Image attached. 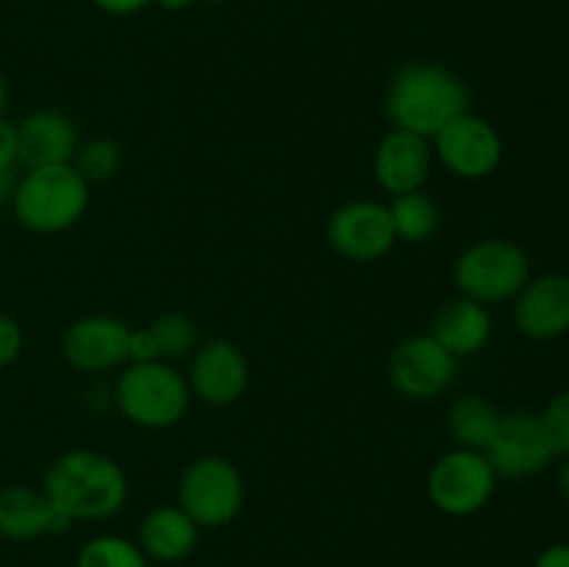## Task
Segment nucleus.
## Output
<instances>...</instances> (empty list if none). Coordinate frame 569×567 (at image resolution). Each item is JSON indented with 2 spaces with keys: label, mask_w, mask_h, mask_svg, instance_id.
Returning <instances> with one entry per match:
<instances>
[{
  "label": "nucleus",
  "mask_w": 569,
  "mask_h": 567,
  "mask_svg": "<svg viewBox=\"0 0 569 567\" xmlns=\"http://www.w3.org/2000/svg\"><path fill=\"white\" fill-rule=\"evenodd\" d=\"M42 493L67 523H103L120 515L131 495L128 472L109 454L70 448L56 456L42 478Z\"/></svg>",
  "instance_id": "nucleus-1"
},
{
  "label": "nucleus",
  "mask_w": 569,
  "mask_h": 567,
  "mask_svg": "<svg viewBox=\"0 0 569 567\" xmlns=\"http://www.w3.org/2000/svg\"><path fill=\"white\" fill-rule=\"evenodd\" d=\"M383 111L392 128L433 139L450 120L470 111V89L439 61H406L389 78Z\"/></svg>",
  "instance_id": "nucleus-2"
},
{
  "label": "nucleus",
  "mask_w": 569,
  "mask_h": 567,
  "mask_svg": "<svg viewBox=\"0 0 569 567\" xmlns=\"http://www.w3.org/2000/svg\"><path fill=\"white\" fill-rule=\"evenodd\" d=\"M89 183L72 165L33 167L22 170L11 195V215L26 231L53 237L76 228L89 211Z\"/></svg>",
  "instance_id": "nucleus-3"
},
{
  "label": "nucleus",
  "mask_w": 569,
  "mask_h": 567,
  "mask_svg": "<svg viewBox=\"0 0 569 567\" xmlns=\"http://www.w3.org/2000/svg\"><path fill=\"white\" fill-rule=\"evenodd\" d=\"M192 400L187 372L178 370L176 361L126 365L114 378V409L144 431L176 428L187 417Z\"/></svg>",
  "instance_id": "nucleus-4"
},
{
  "label": "nucleus",
  "mask_w": 569,
  "mask_h": 567,
  "mask_svg": "<svg viewBox=\"0 0 569 567\" xmlns=\"http://www.w3.org/2000/svg\"><path fill=\"white\" fill-rule=\"evenodd\" d=\"M531 278V259L511 239H478L459 253L453 265L456 295L483 306L511 304Z\"/></svg>",
  "instance_id": "nucleus-5"
},
{
  "label": "nucleus",
  "mask_w": 569,
  "mask_h": 567,
  "mask_svg": "<svg viewBox=\"0 0 569 567\" xmlns=\"http://www.w3.org/2000/svg\"><path fill=\"white\" fill-rule=\"evenodd\" d=\"M176 504L187 511L200 531L226 528L244 509V478L226 456H198L178 476Z\"/></svg>",
  "instance_id": "nucleus-6"
},
{
  "label": "nucleus",
  "mask_w": 569,
  "mask_h": 567,
  "mask_svg": "<svg viewBox=\"0 0 569 567\" xmlns=\"http://www.w3.org/2000/svg\"><path fill=\"white\" fill-rule=\"evenodd\" d=\"M498 489V472L483 450L453 448L439 456L426 476L428 504L448 517L478 515Z\"/></svg>",
  "instance_id": "nucleus-7"
},
{
  "label": "nucleus",
  "mask_w": 569,
  "mask_h": 567,
  "mask_svg": "<svg viewBox=\"0 0 569 567\" xmlns=\"http://www.w3.org/2000/svg\"><path fill=\"white\" fill-rule=\"evenodd\" d=\"M456 370L459 359L428 331L400 339L387 361V378L395 392L417 404L448 392L456 381Z\"/></svg>",
  "instance_id": "nucleus-8"
},
{
  "label": "nucleus",
  "mask_w": 569,
  "mask_h": 567,
  "mask_svg": "<svg viewBox=\"0 0 569 567\" xmlns=\"http://www.w3.org/2000/svg\"><path fill=\"white\" fill-rule=\"evenodd\" d=\"M433 159L461 181L489 178L503 161V137L487 117L465 111L431 139Z\"/></svg>",
  "instance_id": "nucleus-9"
},
{
  "label": "nucleus",
  "mask_w": 569,
  "mask_h": 567,
  "mask_svg": "<svg viewBox=\"0 0 569 567\" xmlns=\"http://www.w3.org/2000/svg\"><path fill=\"white\" fill-rule=\"evenodd\" d=\"M326 239L333 253L356 265L381 261L398 245L387 203L372 198H353L337 206L326 222Z\"/></svg>",
  "instance_id": "nucleus-10"
},
{
  "label": "nucleus",
  "mask_w": 569,
  "mask_h": 567,
  "mask_svg": "<svg viewBox=\"0 0 569 567\" xmlns=\"http://www.w3.org/2000/svg\"><path fill=\"white\" fill-rule=\"evenodd\" d=\"M192 398L211 409H226L242 400L250 387V361L231 339H203L189 356L187 370Z\"/></svg>",
  "instance_id": "nucleus-11"
},
{
  "label": "nucleus",
  "mask_w": 569,
  "mask_h": 567,
  "mask_svg": "<svg viewBox=\"0 0 569 567\" xmlns=\"http://www.w3.org/2000/svg\"><path fill=\"white\" fill-rule=\"evenodd\" d=\"M128 326L114 315H87L70 322L61 337V356L89 378L120 372L128 365Z\"/></svg>",
  "instance_id": "nucleus-12"
},
{
  "label": "nucleus",
  "mask_w": 569,
  "mask_h": 567,
  "mask_svg": "<svg viewBox=\"0 0 569 567\" xmlns=\"http://www.w3.org/2000/svg\"><path fill=\"white\" fill-rule=\"evenodd\" d=\"M483 454H487L498 478L539 476L556 459L539 415H531V411L503 415L498 434Z\"/></svg>",
  "instance_id": "nucleus-13"
},
{
  "label": "nucleus",
  "mask_w": 569,
  "mask_h": 567,
  "mask_svg": "<svg viewBox=\"0 0 569 567\" xmlns=\"http://www.w3.org/2000/svg\"><path fill=\"white\" fill-rule=\"evenodd\" d=\"M433 165L431 139L400 128H389L372 150V178L389 198L426 189Z\"/></svg>",
  "instance_id": "nucleus-14"
},
{
  "label": "nucleus",
  "mask_w": 569,
  "mask_h": 567,
  "mask_svg": "<svg viewBox=\"0 0 569 567\" xmlns=\"http://www.w3.org/2000/svg\"><path fill=\"white\" fill-rule=\"evenodd\" d=\"M511 317L522 337L550 342L569 334V276L545 272L528 278L526 287L511 300Z\"/></svg>",
  "instance_id": "nucleus-15"
},
{
  "label": "nucleus",
  "mask_w": 569,
  "mask_h": 567,
  "mask_svg": "<svg viewBox=\"0 0 569 567\" xmlns=\"http://www.w3.org/2000/svg\"><path fill=\"white\" fill-rule=\"evenodd\" d=\"M78 142L81 137H78L72 117L53 106H39L17 122V148H20L22 170L70 165Z\"/></svg>",
  "instance_id": "nucleus-16"
},
{
  "label": "nucleus",
  "mask_w": 569,
  "mask_h": 567,
  "mask_svg": "<svg viewBox=\"0 0 569 567\" xmlns=\"http://www.w3.org/2000/svg\"><path fill=\"white\" fill-rule=\"evenodd\" d=\"M70 523L56 511L42 487L6 484L0 487V537L9 543H33L64 534Z\"/></svg>",
  "instance_id": "nucleus-17"
},
{
  "label": "nucleus",
  "mask_w": 569,
  "mask_h": 567,
  "mask_svg": "<svg viewBox=\"0 0 569 567\" xmlns=\"http://www.w3.org/2000/svg\"><path fill=\"white\" fill-rule=\"evenodd\" d=\"M492 331L495 322L489 306L465 298V295H453L437 309L428 334L439 345H445L456 359H467L487 348Z\"/></svg>",
  "instance_id": "nucleus-18"
},
{
  "label": "nucleus",
  "mask_w": 569,
  "mask_h": 567,
  "mask_svg": "<svg viewBox=\"0 0 569 567\" xmlns=\"http://www.w3.org/2000/svg\"><path fill=\"white\" fill-rule=\"evenodd\" d=\"M200 528L178 504H159L139 520L137 545L150 561L176 565L198 548Z\"/></svg>",
  "instance_id": "nucleus-19"
},
{
  "label": "nucleus",
  "mask_w": 569,
  "mask_h": 567,
  "mask_svg": "<svg viewBox=\"0 0 569 567\" xmlns=\"http://www.w3.org/2000/svg\"><path fill=\"white\" fill-rule=\"evenodd\" d=\"M448 431L453 437L456 448H470V450H487L489 442L498 434L503 411L495 404H489L481 395H456L448 406Z\"/></svg>",
  "instance_id": "nucleus-20"
},
{
  "label": "nucleus",
  "mask_w": 569,
  "mask_h": 567,
  "mask_svg": "<svg viewBox=\"0 0 569 567\" xmlns=\"http://www.w3.org/2000/svg\"><path fill=\"white\" fill-rule=\"evenodd\" d=\"M387 209L389 220H392L395 239L403 245L428 242L439 231V226H442V209H439V203L426 189L395 195V198H389Z\"/></svg>",
  "instance_id": "nucleus-21"
},
{
  "label": "nucleus",
  "mask_w": 569,
  "mask_h": 567,
  "mask_svg": "<svg viewBox=\"0 0 569 567\" xmlns=\"http://www.w3.org/2000/svg\"><path fill=\"white\" fill-rule=\"evenodd\" d=\"M72 170L94 187V183H106L120 172L122 167V145L114 137H89L78 142L76 153H72Z\"/></svg>",
  "instance_id": "nucleus-22"
},
{
  "label": "nucleus",
  "mask_w": 569,
  "mask_h": 567,
  "mask_svg": "<svg viewBox=\"0 0 569 567\" xmlns=\"http://www.w3.org/2000/svg\"><path fill=\"white\" fill-rule=\"evenodd\" d=\"M76 567H150L137 539L122 534H98L87 539L76 554Z\"/></svg>",
  "instance_id": "nucleus-23"
},
{
  "label": "nucleus",
  "mask_w": 569,
  "mask_h": 567,
  "mask_svg": "<svg viewBox=\"0 0 569 567\" xmlns=\"http://www.w3.org/2000/svg\"><path fill=\"white\" fill-rule=\"evenodd\" d=\"M150 328H153V337L159 342L161 359L164 361L189 359L194 348L203 342L198 322L187 311H164V315H159L150 322Z\"/></svg>",
  "instance_id": "nucleus-24"
},
{
  "label": "nucleus",
  "mask_w": 569,
  "mask_h": 567,
  "mask_svg": "<svg viewBox=\"0 0 569 567\" xmlns=\"http://www.w3.org/2000/svg\"><path fill=\"white\" fill-rule=\"evenodd\" d=\"M539 422H542L545 434H548V442L553 448L556 459L559 456H569V389L565 392L553 395L548 400V406L539 415Z\"/></svg>",
  "instance_id": "nucleus-25"
},
{
  "label": "nucleus",
  "mask_w": 569,
  "mask_h": 567,
  "mask_svg": "<svg viewBox=\"0 0 569 567\" xmlns=\"http://www.w3.org/2000/svg\"><path fill=\"white\" fill-rule=\"evenodd\" d=\"M22 348H26L22 326L11 315H3V311H0V370L14 365L22 356Z\"/></svg>",
  "instance_id": "nucleus-26"
},
{
  "label": "nucleus",
  "mask_w": 569,
  "mask_h": 567,
  "mask_svg": "<svg viewBox=\"0 0 569 567\" xmlns=\"http://www.w3.org/2000/svg\"><path fill=\"white\" fill-rule=\"evenodd\" d=\"M156 359H161V350L153 337V328H131L128 331V365H142V361Z\"/></svg>",
  "instance_id": "nucleus-27"
},
{
  "label": "nucleus",
  "mask_w": 569,
  "mask_h": 567,
  "mask_svg": "<svg viewBox=\"0 0 569 567\" xmlns=\"http://www.w3.org/2000/svg\"><path fill=\"white\" fill-rule=\"evenodd\" d=\"M81 404L92 415H103V411L114 409V384L103 381V376L89 378L87 389L81 392Z\"/></svg>",
  "instance_id": "nucleus-28"
},
{
  "label": "nucleus",
  "mask_w": 569,
  "mask_h": 567,
  "mask_svg": "<svg viewBox=\"0 0 569 567\" xmlns=\"http://www.w3.org/2000/svg\"><path fill=\"white\" fill-rule=\"evenodd\" d=\"M20 148H17V122L0 117V172H20Z\"/></svg>",
  "instance_id": "nucleus-29"
},
{
  "label": "nucleus",
  "mask_w": 569,
  "mask_h": 567,
  "mask_svg": "<svg viewBox=\"0 0 569 567\" xmlns=\"http://www.w3.org/2000/svg\"><path fill=\"white\" fill-rule=\"evenodd\" d=\"M94 9L109 17H133L153 6V0H92Z\"/></svg>",
  "instance_id": "nucleus-30"
},
{
  "label": "nucleus",
  "mask_w": 569,
  "mask_h": 567,
  "mask_svg": "<svg viewBox=\"0 0 569 567\" xmlns=\"http://www.w3.org/2000/svg\"><path fill=\"white\" fill-rule=\"evenodd\" d=\"M533 567H569V543H553L533 559Z\"/></svg>",
  "instance_id": "nucleus-31"
},
{
  "label": "nucleus",
  "mask_w": 569,
  "mask_h": 567,
  "mask_svg": "<svg viewBox=\"0 0 569 567\" xmlns=\"http://www.w3.org/2000/svg\"><path fill=\"white\" fill-rule=\"evenodd\" d=\"M17 178H20V172H0V209H6V206L11 203Z\"/></svg>",
  "instance_id": "nucleus-32"
},
{
  "label": "nucleus",
  "mask_w": 569,
  "mask_h": 567,
  "mask_svg": "<svg viewBox=\"0 0 569 567\" xmlns=\"http://www.w3.org/2000/svg\"><path fill=\"white\" fill-rule=\"evenodd\" d=\"M556 484H559V493H561V498H565L567 504H569V456H567V459H565V465H561L559 476H556Z\"/></svg>",
  "instance_id": "nucleus-33"
},
{
  "label": "nucleus",
  "mask_w": 569,
  "mask_h": 567,
  "mask_svg": "<svg viewBox=\"0 0 569 567\" xmlns=\"http://www.w3.org/2000/svg\"><path fill=\"white\" fill-rule=\"evenodd\" d=\"M192 3L194 0H153V6H159V9H164V11H183V9H189Z\"/></svg>",
  "instance_id": "nucleus-34"
},
{
  "label": "nucleus",
  "mask_w": 569,
  "mask_h": 567,
  "mask_svg": "<svg viewBox=\"0 0 569 567\" xmlns=\"http://www.w3.org/2000/svg\"><path fill=\"white\" fill-rule=\"evenodd\" d=\"M6 106H9V81H6V72L0 70V117L6 115Z\"/></svg>",
  "instance_id": "nucleus-35"
},
{
  "label": "nucleus",
  "mask_w": 569,
  "mask_h": 567,
  "mask_svg": "<svg viewBox=\"0 0 569 567\" xmlns=\"http://www.w3.org/2000/svg\"><path fill=\"white\" fill-rule=\"evenodd\" d=\"M194 3H203V6H217V3H222V0H194Z\"/></svg>",
  "instance_id": "nucleus-36"
}]
</instances>
